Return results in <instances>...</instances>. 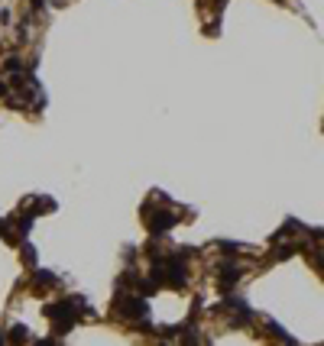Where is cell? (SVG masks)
Returning <instances> with one entry per match:
<instances>
[{
    "label": "cell",
    "mask_w": 324,
    "mask_h": 346,
    "mask_svg": "<svg viewBox=\"0 0 324 346\" xmlns=\"http://www.w3.org/2000/svg\"><path fill=\"white\" fill-rule=\"evenodd\" d=\"M46 314L59 323V330H71V323H75V301H59V304H49Z\"/></svg>",
    "instance_id": "cell-1"
},
{
    "label": "cell",
    "mask_w": 324,
    "mask_h": 346,
    "mask_svg": "<svg viewBox=\"0 0 324 346\" xmlns=\"http://www.w3.org/2000/svg\"><path fill=\"white\" fill-rule=\"evenodd\" d=\"M237 282H240V269H237V265H230V262L221 265V291H230Z\"/></svg>",
    "instance_id": "cell-2"
},
{
    "label": "cell",
    "mask_w": 324,
    "mask_h": 346,
    "mask_svg": "<svg viewBox=\"0 0 324 346\" xmlns=\"http://www.w3.org/2000/svg\"><path fill=\"white\" fill-rule=\"evenodd\" d=\"M175 220H178V217H172L169 210H156V217H149V227H153L156 233H162V230H169Z\"/></svg>",
    "instance_id": "cell-3"
},
{
    "label": "cell",
    "mask_w": 324,
    "mask_h": 346,
    "mask_svg": "<svg viewBox=\"0 0 324 346\" xmlns=\"http://www.w3.org/2000/svg\"><path fill=\"white\" fill-rule=\"evenodd\" d=\"M23 340H30V330H26V327H13V330H10V343L13 346H20Z\"/></svg>",
    "instance_id": "cell-4"
},
{
    "label": "cell",
    "mask_w": 324,
    "mask_h": 346,
    "mask_svg": "<svg viewBox=\"0 0 324 346\" xmlns=\"http://www.w3.org/2000/svg\"><path fill=\"white\" fill-rule=\"evenodd\" d=\"M3 68H7L10 75H13V71H20V58H7V65H3Z\"/></svg>",
    "instance_id": "cell-5"
},
{
    "label": "cell",
    "mask_w": 324,
    "mask_h": 346,
    "mask_svg": "<svg viewBox=\"0 0 324 346\" xmlns=\"http://www.w3.org/2000/svg\"><path fill=\"white\" fill-rule=\"evenodd\" d=\"M36 282H39V285H49V282H55V275H49V272H39Z\"/></svg>",
    "instance_id": "cell-6"
},
{
    "label": "cell",
    "mask_w": 324,
    "mask_h": 346,
    "mask_svg": "<svg viewBox=\"0 0 324 346\" xmlns=\"http://www.w3.org/2000/svg\"><path fill=\"white\" fill-rule=\"evenodd\" d=\"M221 249H224V253H237L240 246H237V243H227V239H224V243H221Z\"/></svg>",
    "instance_id": "cell-7"
},
{
    "label": "cell",
    "mask_w": 324,
    "mask_h": 346,
    "mask_svg": "<svg viewBox=\"0 0 324 346\" xmlns=\"http://www.w3.org/2000/svg\"><path fill=\"white\" fill-rule=\"evenodd\" d=\"M36 346H62L59 340H42V343H36Z\"/></svg>",
    "instance_id": "cell-8"
},
{
    "label": "cell",
    "mask_w": 324,
    "mask_h": 346,
    "mask_svg": "<svg viewBox=\"0 0 324 346\" xmlns=\"http://www.w3.org/2000/svg\"><path fill=\"white\" fill-rule=\"evenodd\" d=\"M0 94H7V85H3V81H0Z\"/></svg>",
    "instance_id": "cell-9"
},
{
    "label": "cell",
    "mask_w": 324,
    "mask_h": 346,
    "mask_svg": "<svg viewBox=\"0 0 324 346\" xmlns=\"http://www.w3.org/2000/svg\"><path fill=\"white\" fill-rule=\"evenodd\" d=\"M3 343H7V340H3V333H0V346H3Z\"/></svg>",
    "instance_id": "cell-10"
}]
</instances>
